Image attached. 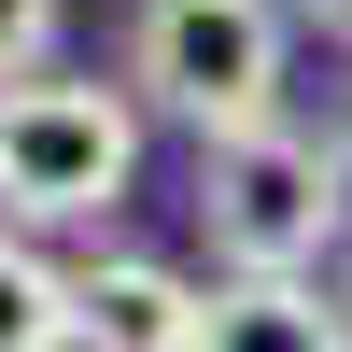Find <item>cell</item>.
<instances>
[{"label":"cell","mask_w":352,"mask_h":352,"mask_svg":"<svg viewBox=\"0 0 352 352\" xmlns=\"http://www.w3.org/2000/svg\"><path fill=\"white\" fill-rule=\"evenodd\" d=\"M0 352H85V296L28 226H0Z\"/></svg>","instance_id":"8992f818"},{"label":"cell","mask_w":352,"mask_h":352,"mask_svg":"<svg viewBox=\"0 0 352 352\" xmlns=\"http://www.w3.org/2000/svg\"><path fill=\"white\" fill-rule=\"evenodd\" d=\"M141 184V99L127 71H28L0 85V226L56 240V226H113Z\"/></svg>","instance_id":"6da1fadb"},{"label":"cell","mask_w":352,"mask_h":352,"mask_svg":"<svg viewBox=\"0 0 352 352\" xmlns=\"http://www.w3.org/2000/svg\"><path fill=\"white\" fill-rule=\"evenodd\" d=\"M197 226H212L226 268H324L352 240V155H338V127L268 113L240 141H197Z\"/></svg>","instance_id":"3957f363"},{"label":"cell","mask_w":352,"mask_h":352,"mask_svg":"<svg viewBox=\"0 0 352 352\" xmlns=\"http://www.w3.org/2000/svg\"><path fill=\"white\" fill-rule=\"evenodd\" d=\"M56 28H71V0H0V85L56 71Z\"/></svg>","instance_id":"52a82bcc"},{"label":"cell","mask_w":352,"mask_h":352,"mask_svg":"<svg viewBox=\"0 0 352 352\" xmlns=\"http://www.w3.org/2000/svg\"><path fill=\"white\" fill-rule=\"evenodd\" d=\"M197 352H352V310L324 268H226L197 296Z\"/></svg>","instance_id":"277c9868"},{"label":"cell","mask_w":352,"mask_h":352,"mask_svg":"<svg viewBox=\"0 0 352 352\" xmlns=\"http://www.w3.org/2000/svg\"><path fill=\"white\" fill-rule=\"evenodd\" d=\"M296 14H310V28H324V43H352V0H296Z\"/></svg>","instance_id":"ba28073f"},{"label":"cell","mask_w":352,"mask_h":352,"mask_svg":"<svg viewBox=\"0 0 352 352\" xmlns=\"http://www.w3.org/2000/svg\"><path fill=\"white\" fill-rule=\"evenodd\" d=\"M71 296H85V352H197V296L212 282H184L169 254H85Z\"/></svg>","instance_id":"5b68a950"},{"label":"cell","mask_w":352,"mask_h":352,"mask_svg":"<svg viewBox=\"0 0 352 352\" xmlns=\"http://www.w3.org/2000/svg\"><path fill=\"white\" fill-rule=\"evenodd\" d=\"M296 71V14L282 0H127V99L197 141H240L282 113Z\"/></svg>","instance_id":"7a4b0ae2"},{"label":"cell","mask_w":352,"mask_h":352,"mask_svg":"<svg viewBox=\"0 0 352 352\" xmlns=\"http://www.w3.org/2000/svg\"><path fill=\"white\" fill-rule=\"evenodd\" d=\"M338 155H352V85H338Z\"/></svg>","instance_id":"9c48e42d"}]
</instances>
